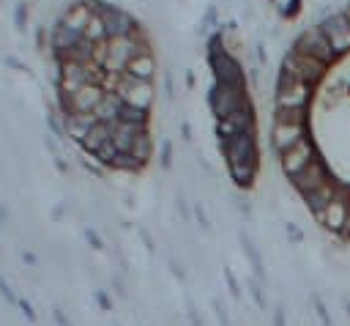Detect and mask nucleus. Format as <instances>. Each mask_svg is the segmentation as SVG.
Returning <instances> with one entry per match:
<instances>
[{"instance_id":"nucleus-1","label":"nucleus","mask_w":350,"mask_h":326,"mask_svg":"<svg viewBox=\"0 0 350 326\" xmlns=\"http://www.w3.org/2000/svg\"><path fill=\"white\" fill-rule=\"evenodd\" d=\"M271 145L317 225L350 241V0L282 58Z\"/></svg>"},{"instance_id":"nucleus-2","label":"nucleus","mask_w":350,"mask_h":326,"mask_svg":"<svg viewBox=\"0 0 350 326\" xmlns=\"http://www.w3.org/2000/svg\"><path fill=\"white\" fill-rule=\"evenodd\" d=\"M314 304H317V315L323 318V323H325V326H334V323H331V318H328V312L323 310V304H320V301H314Z\"/></svg>"},{"instance_id":"nucleus-3","label":"nucleus","mask_w":350,"mask_h":326,"mask_svg":"<svg viewBox=\"0 0 350 326\" xmlns=\"http://www.w3.org/2000/svg\"><path fill=\"white\" fill-rule=\"evenodd\" d=\"M276 326H284V318H282V312H276Z\"/></svg>"}]
</instances>
